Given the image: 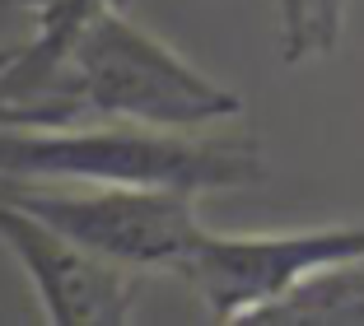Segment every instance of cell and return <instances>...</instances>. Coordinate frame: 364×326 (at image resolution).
<instances>
[{
	"mask_svg": "<svg viewBox=\"0 0 364 326\" xmlns=\"http://www.w3.org/2000/svg\"><path fill=\"white\" fill-rule=\"evenodd\" d=\"M0 182H75L145 191H247L267 182V154L252 131L196 136L136 121L0 126Z\"/></svg>",
	"mask_w": 364,
	"mask_h": 326,
	"instance_id": "6da1fadb",
	"label": "cell"
},
{
	"mask_svg": "<svg viewBox=\"0 0 364 326\" xmlns=\"http://www.w3.org/2000/svg\"><path fill=\"white\" fill-rule=\"evenodd\" d=\"M238 94L196 70L164 38L140 28L127 10H107L85 28L52 94L38 107L33 126H65V121H136L164 131H201L210 121L238 116Z\"/></svg>",
	"mask_w": 364,
	"mask_h": 326,
	"instance_id": "7a4b0ae2",
	"label": "cell"
},
{
	"mask_svg": "<svg viewBox=\"0 0 364 326\" xmlns=\"http://www.w3.org/2000/svg\"><path fill=\"white\" fill-rule=\"evenodd\" d=\"M364 256V224H322L294 233H201L178 280L215 322H257L309 280Z\"/></svg>",
	"mask_w": 364,
	"mask_h": 326,
	"instance_id": "3957f363",
	"label": "cell"
},
{
	"mask_svg": "<svg viewBox=\"0 0 364 326\" xmlns=\"http://www.w3.org/2000/svg\"><path fill=\"white\" fill-rule=\"evenodd\" d=\"M0 196L140 275H178V266L192 256V247L205 233L196 196H182V191H52V182H0Z\"/></svg>",
	"mask_w": 364,
	"mask_h": 326,
	"instance_id": "277c9868",
	"label": "cell"
},
{
	"mask_svg": "<svg viewBox=\"0 0 364 326\" xmlns=\"http://www.w3.org/2000/svg\"><path fill=\"white\" fill-rule=\"evenodd\" d=\"M0 247L33 284L38 313L52 326H127L136 317L145 275L98 256L70 233L52 229L0 196Z\"/></svg>",
	"mask_w": 364,
	"mask_h": 326,
	"instance_id": "5b68a950",
	"label": "cell"
},
{
	"mask_svg": "<svg viewBox=\"0 0 364 326\" xmlns=\"http://www.w3.org/2000/svg\"><path fill=\"white\" fill-rule=\"evenodd\" d=\"M19 5L38 19V33L19 47V61L0 80V103H5L0 126H33L38 107L52 94L56 75H61L65 56H70V47L85 38V28L98 14L117 10L127 0H19Z\"/></svg>",
	"mask_w": 364,
	"mask_h": 326,
	"instance_id": "8992f818",
	"label": "cell"
},
{
	"mask_svg": "<svg viewBox=\"0 0 364 326\" xmlns=\"http://www.w3.org/2000/svg\"><path fill=\"white\" fill-rule=\"evenodd\" d=\"M262 326H364V256L318 275L257 317Z\"/></svg>",
	"mask_w": 364,
	"mask_h": 326,
	"instance_id": "52a82bcc",
	"label": "cell"
},
{
	"mask_svg": "<svg viewBox=\"0 0 364 326\" xmlns=\"http://www.w3.org/2000/svg\"><path fill=\"white\" fill-rule=\"evenodd\" d=\"M280 19V56L289 65L336 52L346 23V0H276Z\"/></svg>",
	"mask_w": 364,
	"mask_h": 326,
	"instance_id": "ba28073f",
	"label": "cell"
},
{
	"mask_svg": "<svg viewBox=\"0 0 364 326\" xmlns=\"http://www.w3.org/2000/svg\"><path fill=\"white\" fill-rule=\"evenodd\" d=\"M19 47H23V43H10V47H0V80H5V70H10L14 61H19ZM0 116H5V103H0Z\"/></svg>",
	"mask_w": 364,
	"mask_h": 326,
	"instance_id": "9c48e42d",
	"label": "cell"
},
{
	"mask_svg": "<svg viewBox=\"0 0 364 326\" xmlns=\"http://www.w3.org/2000/svg\"><path fill=\"white\" fill-rule=\"evenodd\" d=\"M10 5H19V0H0V10H10Z\"/></svg>",
	"mask_w": 364,
	"mask_h": 326,
	"instance_id": "30bf717a",
	"label": "cell"
}]
</instances>
